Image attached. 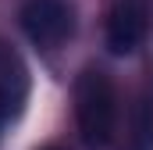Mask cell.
Returning a JSON list of instances; mask_svg holds the SVG:
<instances>
[{
    "mask_svg": "<svg viewBox=\"0 0 153 150\" xmlns=\"http://www.w3.org/2000/svg\"><path fill=\"white\" fill-rule=\"evenodd\" d=\"M146 25H150V11L143 0H121L111 18H107V50L111 54H132L143 39H146Z\"/></svg>",
    "mask_w": 153,
    "mask_h": 150,
    "instance_id": "3",
    "label": "cell"
},
{
    "mask_svg": "<svg viewBox=\"0 0 153 150\" xmlns=\"http://www.w3.org/2000/svg\"><path fill=\"white\" fill-rule=\"evenodd\" d=\"M22 100H25V68L14 57H4L0 61V132L18 118Z\"/></svg>",
    "mask_w": 153,
    "mask_h": 150,
    "instance_id": "4",
    "label": "cell"
},
{
    "mask_svg": "<svg viewBox=\"0 0 153 150\" xmlns=\"http://www.w3.org/2000/svg\"><path fill=\"white\" fill-rule=\"evenodd\" d=\"M75 122L89 150H103L117 132V89L96 68H85L75 82Z\"/></svg>",
    "mask_w": 153,
    "mask_h": 150,
    "instance_id": "1",
    "label": "cell"
},
{
    "mask_svg": "<svg viewBox=\"0 0 153 150\" xmlns=\"http://www.w3.org/2000/svg\"><path fill=\"white\" fill-rule=\"evenodd\" d=\"M135 150H153V107L143 104L135 111Z\"/></svg>",
    "mask_w": 153,
    "mask_h": 150,
    "instance_id": "5",
    "label": "cell"
},
{
    "mask_svg": "<svg viewBox=\"0 0 153 150\" xmlns=\"http://www.w3.org/2000/svg\"><path fill=\"white\" fill-rule=\"evenodd\" d=\"M71 25H75L71 22V7L64 0H29L22 7V29L43 50L61 46L71 36Z\"/></svg>",
    "mask_w": 153,
    "mask_h": 150,
    "instance_id": "2",
    "label": "cell"
}]
</instances>
